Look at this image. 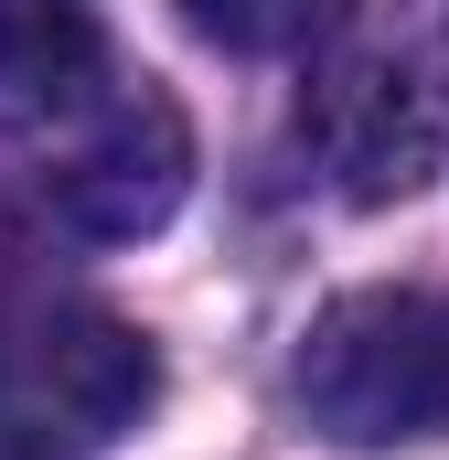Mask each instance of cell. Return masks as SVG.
<instances>
[{
	"mask_svg": "<svg viewBox=\"0 0 449 460\" xmlns=\"http://www.w3.org/2000/svg\"><path fill=\"white\" fill-rule=\"evenodd\" d=\"M353 0H182V22L224 54H300L311 32H332Z\"/></svg>",
	"mask_w": 449,
	"mask_h": 460,
	"instance_id": "6",
	"label": "cell"
},
{
	"mask_svg": "<svg viewBox=\"0 0 449 460\" xmlns=\"http://www.w3.org/2000/svg\"><path fill=\"white\" fill-rule=\"evenodd\" d=\"M108 65V32H97V0H0V108H32V97H65Z\"/></svg>",
	"mask_w": 449,
	"mask_h": 460,
	"instance_id": "5",
	"label": "cell"
},
{
	"mask_svg": "<svg viewBox=\"0 0 449 460\" xmlns=\"http://www.w3.org/2000/svg\"><path fill=\"white\" fill-rule=\"evenodd\" d=\"M300 139L353 204L428 193L449 172V0H407L353 32L300 97Z\"/></svg>",
	"mask_w": 449,
	"mask_h": 460,
	"instance_id": "3",
	"label": "cell"
},
{
	"mask_svg": "<svg viewBox=\"0 0 449 460\" xmlns=\"http://www.w3.org/2000/svg\"><path fill=\"white\" fill-rule=\"evenodd\" d=\"M182 182H193V128L150 75L97 65L65 97L0 108V193L54 235H86V246L150 235L182 204Z\"/></svg>",
	"mask_w": 449,
	"mask_h": 460,
	"instance_id": "1",
	"label": "cell"
},
{
	"mask_svg": "<svg viewBox=\"0 0 449 460\" xmlns=\"http://www.w3.org/2000/svg\"><path fill=\"white\" fill-rule=\"evenodd\" d=\"M300 418L332 450H407V439H449V289H353L332 300L300 364H289Z\"/></svg>",
	"mask_w": 449,
	"mask_h": 460,
	"instance_id": "4",
	"label": "cell"
},
{
	"mask_svg": "<svg viewBox=\"0 0 449 460\" xmlns=\"http://www.w3.org/2000/svg\"><path fill=\"white\" fill-rule=\"evenodd\" d=\"M161 396V353L65 279H0V460H108Z\"/></svg>",
	"mask_w": 449,
	"mask_h": 460,
	"instance_id": "2",
	"label": "cell"
}]
</instances>
